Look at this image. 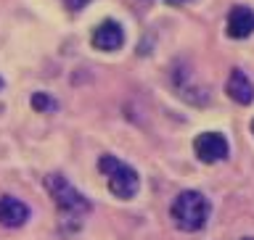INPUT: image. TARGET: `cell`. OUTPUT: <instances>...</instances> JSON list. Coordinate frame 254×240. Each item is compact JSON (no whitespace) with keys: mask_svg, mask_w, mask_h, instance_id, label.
Returning a JSON list of instances; mask_svg holds the SVG:
<instances>
[{"mask_svg":"<svg viewBox=\"0 0 254 240\" xmlns=\"http://www.w3.org/2000/svg\"><path fill=\"white\" fill-rule=\"evenodd\" d=\"M45 190L51 195V201L56 203V209H59L61 222H74V225H79L93 211V203L59 172L45 177Z\"/></svg>","mask_w":254,"mask_h":240,"instance_id":"obj_1","label":"cell"},{"mask_svg":"<svg viewBox=\"0 0 254 240\" xmlns=\"http://www.w3.org/2000/svg\"><path fill=\"white\" fill-rule=\"evenodd\" d=\"M172 222L183 233H196L206 225L209 219V201L198 193V190H183V193L172 201Z\"/></svg>","mask_w":254,"mask_h":240,"instance_id":"obj_2","label":"cell"},{"mask_svg":"<svg viewBox=\"0 0 254 240\" xmlns=\"http://www.w3.org/2000/svg\"><path fill=\"white\" fill-rule=\"evenodd\" d=\"M98 172L106 177L109 190H111L117 198H125V201H127V198H135V195H138L140 177H138V172H135L130 164L119 161V158L111 156V153H103V156L98 158Z\"/></svg>","mask_w":254,"mask_h":240,"instance_id":"obj_3","label":"cell"},{"mask_svg":"<svg viewBox=\"0 0 254 240\" xmlns=\"http://www.w3.org/2000/svg\"><path fill=\"white\" fill-rule=\"evenodd\" d=\"M193 150H196L198 161H204V164L225 161L228 153H230L225 135H220V132H201V135L193 140Z\"/></svg>","mask_w":254,"mask_h":240,"instance_id":"obj_4","label":"cell"},{"mask_svg":"<svg viewBox=\"0 0 254 240\" xmlns=\"http://www.w3.org/2000/svg\"><path fill=\"white\" fill-rule=\"evenodd\" d=\"M90 43L95 50H119V48L125 45V29L119 27V24L114 19H106V21H101L98 27L93 29V37H90Z\"/></svg>","mask_w":254,"mask_h":240,"instance_id":"obj_5","label":"cell"},{"mask_svg":"<svg viewBox=\"0 0 254 240\" xmlns=\"http://www.w3.org/2000/svg\"><path fill=\"white\" fill-rule=\"evenodd\" d=\"M29 219V206L13 195L0 198V225L3 227H21Z\"/></svg>","mask_w":254,"mask_h":240,"instance_id":"obj_6","label":"cell"},{"mask_svg":"<svg viewBox=\"0 0 254 240\" xmlns=\"http://www.w3.org/2000/svg\"><path fill=\"white\" fill-rule=\"evenodd\" d=\"M254 32V11L249 5H236L228 13V37L244 40Z\"/></svg>","mask_w":254,"mask_h":240,"instance_id":"obj_7","label":"cell"},{"mask_svg":"<svg viewBox=\"0 0 254 240\" xmlns=\"http://www.w3.org/2000/svg\"><path fill=\"white\" fill-rule=\"evenodd\" d=\"M225 93L236 103H241V106H249V103L254 100V85H252V79L246 77L241 69L230 71V77H228V82H225Z\"/></svg>","mask_w":254,"mask_h":240,"instance_id":"obj_8","label":"cell"},{"mask_svg":"<svg viewBox=\"0 0 254 240\" xmlns=\"http://www.w3.org/2000/svg\"><path fill=\"white\" fill-rule=\"evenodd\" d=\"M29 103H32V108H35V111H43V114H53V111L59 108V103H56L48 93H35Z\"/></svg>","mask_w":254,"mask_h":240,"instance_id":"obj_9","label":"cell"},{"mask_svg":"<svg viewBox=\"0 0 254 240\" xmlns=\"http://www.w3.org/2000/svg\"><path fill=\"white\" fill-rule=\"evenodd\" d=\"M85 3H87V0H66V5H69V8H82Z\"/></svg>","mask_w":254,"mask_h":240,"instance_id":"obj_10","label":"cell"},{"mask_svg":"<svg viewBox=\"0 0 254 240\" xmlns=\"http://www.w3.org/2000/svg\"><path fill=\"white\" fill-rule=\"evenodd\" d=\"M167 3H183V0H167Z\"/></svg>","mask_w":254,"mask_h":240,"instance_id":"obj_11","label":"cell"},{"mask_svg":"<svg viewBox=\"0 0 254 240\" xmlns=\"http://www.w3.org/2000/svg\"><path fill=\"white\" fill-rule=\"evenodd\" d=\"M252 132H254V122H252Z\"/></svg>","mask_w":254,"mask_h":240,"instance_id":"obj_12","label":"cell"},{"mask_svg":"<svg viewBox=\"0 0 254 240\" xmlns=\"http://www.w3.org/2000/svg\"><path fill=\"white\" fill-rule=\"evenodd\" d=\"M244 240H254V238H244Z\"/></svg>","mask_w":254,"mask_h":240,"instance_id":"obj_13","label":"cell"},{"mask_svg":"<svg viewBox=\"0 0 254 240\" xmlns=\"http://www.w3.org/2000/svg\"><path fill=\"white\" fill-rule=\"evenodd\" d=\"M0 87H3V79H0Z\"/></svg>","mask_w":254,"mask_h":240,"instance_id":"obj_14","label":"cell"}]
</instances>
